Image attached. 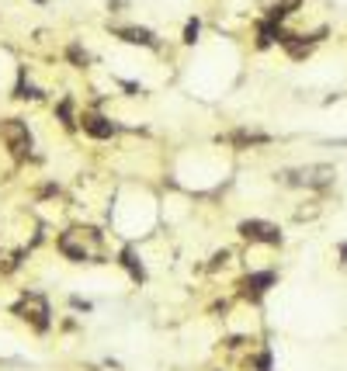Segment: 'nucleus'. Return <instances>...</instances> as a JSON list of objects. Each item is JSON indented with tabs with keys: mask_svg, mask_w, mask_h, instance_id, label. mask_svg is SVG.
<instances>
[{
	"mask_svg": "<svg viewBox=\"0 0 347 371\" xmlns=\"http://www.w3.org/2000/svg\"><path fill=\"white\" fill-rule=\"evenodd\" d=\"M285 184H292V188H309V191H323L330 188V184L337 180V170L330 163H309V167H295V170H285L282 173Z\"/></svg>",
	"mask_w": 347,
	"mask_h": 371,
	"instance_id": "1",
	"label": "nucleus"
},
{
	"mask_svg": "<svg viewBox=\"0 0 347 371\" xmlns=\"http://www.w3.org/2000/svg\"><path fill=\"white\" fill-rule=\"evenodd\" d=\"M0 142L8 146V153H11L18 163L28 160L32 149H35L32 129H28V122H21V118H4V122H0Z\"/></svg>",
	"mask_w": 347,
	"mask_h": 371,
	"instance_id": "2",
	"label": "nucleus"
},
{
	"mask_svg": "<svg viewBox=\"0 0 347 371\" xmlns=\"http://www.w3.org/2000/svg\"><path fill=\"white\" fill-rule=\"evenodd\" d=\"M14 312H18L35 333H45V330L52 326V309H49L45 295H39V292H25V295L18 299Z\"/></svg>",
	"mask_w": 347,
	"mask_h": 371,
	"instance_id": "3",
	"label": "nucleus"
},
{
	"mask_svg": "<svg viewBox=\"0 0 347 371\" xmlns=\"http://www.w3.org/2000/svg\"><path fill=\"white\" fill-rule=\"evenodd\" d=\"M236 233L250 243H264V246H282V240H285L282 229L275 222H264V219H243L236 226Z\"/></svg>",
	"mask_w": 347,
	"mask_h": 371,
	"instance_id": "4",
	"label": "nucleus"
},
{
	"mask_svg": "<svg viewBox=\"0 0 347 371\" xmlns=\"http://www.w3.org/2000/svg\"><path fill=\"white\" fill-rule=\"evenodd\" d=\"M56 250H59L66 260H73V264H87V260L94 257L91 243L83 240V229H66V233H59V236H56Z\"/></svg>",
	"mask_w": 347,
	"mask_h": 371,
	"instance_id": "5",
	"label": "nucleus"
},
{
	"mask_svg": "<svg viewBox=\"0 0 347 371\" xmlns=\"http://www.w3.org/2000/svg\"><path fill=\"white\" fill-rule=\"evenodd\" d=\"M80 129L87 132V136H91V139H115L118 132H122V125L118 122H112L108 115H101V112H83L80 115Z\"/></svg>",
	"mask_w": 347,
	"mask_h": 371,
	"instance_id": "6",
	"label": "nucleus"
},
{
	"mask_svg": "<svg viewBox=\"0 0 347 371\" xmlns=\"http://www.w3.org/2000/svg\"><path fill=\"white\" fill-rule=\"evenodd\" d=\"M275 282H278L275 271H250L243 282H240V288H243V295L250 302H260V299L268 295V288H275Z\"/></svg>",
	"mask_w": 347,
	"mask_h": 371,
	"instance_id": "7",
	"label": "nucleus"
},
{
	"mask_svg": "<svg viewBox=\"0 0 347 371\" xmlns=\"http://www.w3.org/2000/svg\"><path fill=\"white\" fill-rule=\"evenodd\" d=\"M222 142H229L233 149H253V146H268L271 136L268 132H257V129H236V132H226Z\"/></svg>",
	"mask_w": 347,
	"mask_h": 371,
	"instance_id": "8",
	"label": "nucleus"
},
{
	"mask_svg": "<svg viewBox=\"0 0 347 371\" xmlns=\"http://www.w3.org/2000/svg\"><path fill=\"white\" fill-rule=\"evenodd\" d=\"M115 35L122 39V42H129V45H143V49H160V39L149 32V28H115Z\"/></svg>",
	"mask_w": 347,
	"mask_h": 371,
	"instance_id": "9",
	"label": "nucleus"
},
{
	"mask_svg": "<svg viewBox=\"0 0 347 371\" xmlns=\"http://www.w3.org/2000/svg\"><path fill=\"white\" fill-rule=\"evenodd\" d=\"M118 264L129 271V277H132L136 285H143V282H146V267H143V260L136 257V250H132V246H125V250L118 253Z\"/></svg>",
	"mask_w": 347,
	"mask_h": 371,
	"instance_id": "10",
	"label": "nucleus"
},
{
	"mask_svg": "<svg viewBox=\"0 0 347 371\" xmlns=\"http://www.w3.org/2000/svg\"><path fill=\"white\" fill-rule=\"evenodd\" d=\"M56 118H59V125H63V129H70V132L80 125V115L73 112V101H70V98H63V101L56 105Z\"/></svg>",
	"mask_w": 347,
	"mask_h": 371,
	"instance_id": "11",
	"label": "nucleus"
},
{
	"mask_svg": "<svg viewBox=\"0 0 347 371\" xmlns=\"http://www.w3.org/2000/svg\"><path fill=\"white\" fill-rule=\"evenodd\" d=\"M66 59H70V63H73V66H80V70H83V66H87V63H91V56H87V49H80V45H76V42H73V45H70V49H66Z\"/></svg>",
	"mask_w": 347,
	"mask_h": 371,
	"instance_id": "12",
	"label": "nucleus"
},
{
	"mask_svg": "<svg viewBox=\"0 0 347 371\" xmlns=\"http://www.w3.org/2000/svg\"><path fill=\"white\" fill-rule=\"evenodd\" d=\"M198 32H202V25H198V21H188V28H185V42L191 45V42L198 39Z\"/></svg>",
	"mask_w": 347,
	"mask_h": 371,
	"instance_id": "13",
	"label": "nucleus"
},
{
	"mask_svg": "<svg viewBox=\"0 0 347 371\" xmlns=\"http://www.w3.org/2000/svg\"><path fill=\"white\" fill-rule=\"evenodd\" d=\"M340 253H344V257H347V243H340Z\"/></svg>",
	"mask_w": 347,
	"mask_h": 371,
	"instance_id": "14",
	"label": "nucleus"
},
{
	"mask_svg": "<svg viewBox=\"0 0 347 371\" xmlns=\"http://www.w3.org/2000/svg\"><path fill=\"white\" fill-rule=\"evenodd\" d=\"M39 4H45V0H39Z\"/></svg>",
	"mask_w": 347,
	"mask_h": 371,
	"instance_id": "15",
	"label": "nucleus"
}]
</instances>
